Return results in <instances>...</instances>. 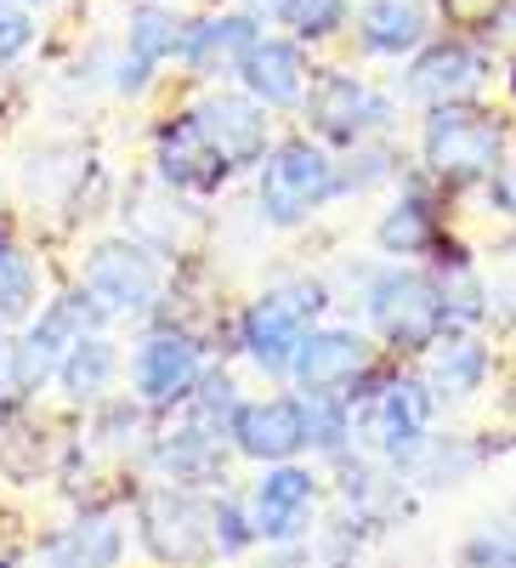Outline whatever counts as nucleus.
<instances>
[{"label": "nucleus", "instance_id": "nucleus-7", "mask_svg": "<svg viewBox=\"0 0 516 568\" xmlns=\"http://www.w3.org/2000/svg\"><path fill=\"white\" fill-rule=\"evenodd\" d=\"M301 120L318 142H330V149H358L369 136H392L398 103L386 91H374L369 80L347 74V69H312Z\"/></svg>", "mask_w": 516, "mask_h": 568}, {"label": "nucleus", "instance_id": "nucleus-19", "mask_svg": "<svg viewBox=\"0 0 516 568\" xmlns=\"http://www.w3.org/2000/svg\"><path fill=\"white\" fill-rule=\"evenodd\" d=\"M239 80L256 103H267L272 114H285V109H301L307 103V85H312V63H307V40H296V34H267L261 29V40L245 52V63H239Z\"/></svg>", "mask_w": 516, "mask_h": 568}, {"label": "nucleus", "instance_id": "nucleus-30", "mask_svg": "<svg viewBox=\"0 0 516 568\" xmlns=\"http://www.w3.org/2000/svg\"><path fill=\"white\" fill-rule=\"evenodd\" d=\"M403 176V154L392 149L386 136H369L358 149L341 154V200H358V194H374V187H386Z\"/></svg>", "mask_w": 516, "mask_h": 568}, {"label": "nucleus", "instance_id": "nucleus-5", "mask_svg": "<svg viewBox=\"0 0 516 568\" xmlns=\"http://www.w3.org/2000/svg\"><path fill=\"white\" fill-rule=\"evenodd\" d=\"M136 540L148 546V557L159 568H210L221 557L205 489L165 484V478L136 489Z\"/></svg>", "mask_w": 516, "mask_h": 568}, {"label": "nucleus", "instance_id": "nucleus-2", "mask_svg": "<svg viewBox=\"0 0 516 568\" xmlns=\"http://www.w3.org/2000/svg\"><path fill=\"white\" fill-rule=\"evenodd\" d=\"M363 318L369 336L381 342L392 358L414 364L426 358L448 336V307H443V284L426 262H386L363 278Z\"/></svg>", "mask_w": 516, "mask_h": 568}, {"label": "nucleus", "instance_id": "nucleus-14", "mask_svg": "<svg viewBox=\"0 0 516 568\" xmlns=\"http://www.w3.org/2000/svg\"><path fill=\"white\" fill-rule=\"evenodd\" d=\"M154 176L165 187H176V194H187V200H210L239 171L216 154V142L205 136L194 109H182V114H165L154 125Z\"/></svg>", "mask_w": 516, "mask_h": 568}, {"label": "nucleus", "instance_id": "nucleus-33", "mask_svg": "<svg viewBox=\"0 0 516 568\" xmlns=\"http://www.w3.org/2000/svg\"><path fill=\"white\" fill-rule=\"evenodd\" d=\"M58 353L52 347H40L29 329L23 336H12V358H7V393H18L23 404H34L45 387H58Z\"/></svg>", "mask_w": 516, "mask_h": 568}, {"label": "nucleus", "instance_id": "nucleus-35", "mask_svg": "<svg viewBox=\"0 0 516 568\" xmlns=\"http://www.w3.org/2000/svg\"><path fill=\"white\" fill-rule=\"evenodd\" d=\"M369 529H374L369 517H358L352 506H341L330 524L312 535V540H318V562H323V568H352L358 551H363V540H369Z\"/></svg>", "mask_w": 516, "mask_h": 568}, {"label": "nucleus", "instance_id": "nucleus-9", "mask_svg": "<svg viewBox=\"0 0 516 568\" xmlns=\"http://www.w3.org/2000/svg\"><path fill=\"white\" fill-rule=\"evenodd\" d=\"M80 278L91 284L114 318H143L154 313V302L165 296V267H159V251L136 233H114V240H97L85 251V267Z\"/></svg>", "mask_w": 516, "mask_h": 568}, {"label": "nucleus", "instance_id": "nucleus-25", "mask_svg": "<svg viewBox=\"0 0 516 568\" xmlns=\"http://www.w3.org/2000/svg\"><path fill=\"white\" fill-rule=\"evenodd\" d=\"M125 52L154 63V69L182 63V52H187V18L176 7H159V0H136L131 18H125Z\"/></svg>", "mask_w": 516, "mask_h": 568}, {"label": "nucleus", "instance_id": "nucleus-1", "mask_svg": "<svg viewBox=\"0 0 516 568\" xmlns=\"http://www.w3.org/2000/svg\"><path fill=\"white\" fill-rule=\"evenodd\" d=\"M516 142L510 114L477 103H443L426 109L420 120V171H426L443 194H465V187H488V176L505 165Z\"/></svg>", "mask_w": 516, "mask_h": 568}, {"label": "nucleus", "instance_id": "nucleus-23", "mask_svg": "<svg viewBox=\"0 0 516 568\" xmlns=\"http://www.w3.org/2000/svg\"><path fill=\"white\" fill-rule=\"evenodd\" d=\"M109 324H114V313L91 296V284L80 278V284H63L52 302H40V313H34L23 329H29L40 347H52V353L63 358L69 347H80L85 336H97V329H109Z\"/></svg>", "mask_w": 516, "mask_h": 568}, {"label": "nucleus", "instance_id": "nucleus-29", "mask_svg": "<svg viewBox=\"0 0 516 568\" xmlns=\"http://www.w3.org/2000/svg\"><path fill=\"white\" fill-rule=\"evenodd\" d=\"M239 404H245V393H239V382H233V369L210 364L205 382L194 387V398L182 404V415L194 426H205V433H216V438H233V415H239Z\"/></svg>", "mask_w": 516, "mask_h": 568}, {"label": "nucleus", "instance_id": "nucleus-17", "mask_svg": "<svg viewBox=\"0 0 516 568\" xmlns=\"http://www.w3.org/2000/svg\"><path fill=\"white\" fill-rule=\"evenodd\" d=\"M414 369H420V382H426L437 415L465 409L472 398H483L488 375H494V342L483 329H448L426 358H414Z\"/></svg>", "mask_w": 516, "mask_h": 568}, {"label": "nucleus", "instance_id": "nucleus-4", "mask_svg": "<svg viewBox=\"0 0 516 568\" xmlns=\"http://www.w3.org/2000/svg\"><path fill=\"white\" fill-rule=\"evenodd\" d=\"M341 200V160L330 142H318L312 131L278 136L272 154L256 171V205L267 227H301L318 211H330Z\"/></svg>", "mask_w": 516, "mask_h": 568}, {"label": "nucleus", "instance_id": "nucleus-16", "mask_svg": "<svg viewBox=\"0 0 516 568\" xmlns=\"http://www.w3.org/2000/svg\"><path fill=\"white\" fill-rule=\"evenodd\" d=\"M233 449L256 466L272 460H301L312 449L307 438V398L301 393H272V398H245L233 415Z\"/></svg>", "mask_w": 516, "mask_h": 568}, {"label": "nucleus", "instance_id": "nucleus-40", "mask_svg": "<svg viewBox=\"0 0 516 568\" xmlns=\"http://www.w3.org/2000/svg\"><path fill=\"white\" fill-rule=\"evenodd\" d=\"M154 63H143V58H120V69H114V91H120V98H148V85H154Z\"/></svg>", "mask_w": 516, "mask_h": 568}, {"label": "nucleus", "instance_id": "nucleus-28", "mask_svg": "<svg viewBox=\"0 0 516 568\" xmlns=\"http://www.w3.org/2000/svg\"><path fill=\"white\" fill-rule=\"evenodd\" d=\"M307 438L318 460H336L347 449H358V409L341 393H312L307 398Z\"/></svg>", "mask_w": 516, "mask_h": 568}, {"label": "nucleus", "instance_id": "nucleus-20", "mask_svg": "<svg viewBox=\"0 0 516 568\" xmlns=\"http://www.w3.org/2000/svg\"><path fill=\"white\" fill-rule=\"evenodd\" d=\"M432 34H437L432 0H363V7L352 12V40H358L363 58L409 63Z\"/></svg>", "mask_w": 516, "mask_h": 568}, {"label": "nucleus", "instance_id": "nucleus-27", "mask_svg": "<svg viewBox=\"0 0 516 568\" xmlns=\"http://www.w3.org/2000/svg\"><path fill=\"white\" fill-rule=\"evenodd\" d=\"M40 307V262L18 233H0V318L12 329L29 324Z\"/></svg>", "mask_w": 516, "mask_h": 568}, {"label": "nucleus", "instance_id": "nucleus-15", "mask_svg": "<svg viewBox=\"0 0 516 568\" xmlns=\"http://www.w3.org/2000/svg\"><path fill=\"white\" fill-rule=\"evenodd\" d=\"M443 200L448 194L426 171H409L403 176V194L381 211V222H374V251H381L386 262H426L448 240Z\"/></svg>", "mask_w": 516, "mask_h": 568}, {"label": "nucleus", "instance_id": "nucleus-43", "mask_svg": "<svg viewBox=\"0 0 516 568\" xmlns=\"http://www.w3.org/2000/svg\"><path fill=\"white\" fill-rule=\"evenodd\" d=\"M443 7H448V0H443Z\"/></svg>", "mask_w": 516, "mask_h": 568}, {"label": "nucleus", "instance_id": "nucleus-31", "mask_svg": "<svg viewBox=\"0 0 516 568\" xmlns=\"http://www.w3.org/2000/svg\"><path fill=\"white\" fill-rule=\"evenodd\" d=\"M154 409L143 404V398H131V393H120V398H103L97 409H91V438L97 444H109V449H148L143 438H154Z\"/></svg>", "mask_w": 516, "mask_h": 568}, {"label": "nucleus", "instance_id": "nucleus-10", "mask_svg": "<svg viewBox=\"0 0 516 568\" xmlns=\"http://www.w3.org/2000/svg\"><path fill=\"white\" fill-rule=\"evenodd\" d=\"M494 80V52L472 34H432L403 69V98L420 109L443 103H477Z\"/></svg>", "mask_w": 516, "mask_h": 568}, {"label": "nucleus", "instance_id": "nucleus-13", "mask_svg": "<svg viewBox=\"0 0 516 568\" xmlns=\"http://www.w3.org/2000/svg\"><path fill=\"white\" fill-rule=\"evenodd\" d=\"M381 358H386V347L374 342L369 329H358V324H312L296 364H290V387L301 398H312V393H341L347 398L358 375H369Z\"/></svg>", "mask_w": 516, "mask_h": 568}, {"label": "nucleus", "instance_id": "nucleus-21", "mask_svg": "<svg viewBox=\"0 0 516 568\" xmlns=\"http://www.w3.org/2000/svg\"><path fill=\"white\" fill-rule=\"evenodd\" d=\"M261 40V18L256 12H205L187 23V52H182V69L194 80H233L245 63V52Z\"/></svg>", "mask_w": 516, "mask_h": 568}, {"label": "nucleus", "instance_id": "nucleus-37", "mask_svg": "<svg viewBox=\"0 0 516 568\" xmlns=\"http://www.w3.org/2000/svg\"><path fill=\"white\" fill-rule=\"evenodd\" d=\"M40 23H34V7H18V0H0V69L18 63L29 45H34Z\"/></svg>", "mask_w": 516, "mask_h": 568}, {"label": "nucleus", "instance_id": "nucleus-38", "mask_svg": "<svg viewBox=\"0 0 516 568\" xmlns=\"http://www.w3.org/2000/svg\"><path fill=\"white\" fill-rule=\"evenodd\" d=\"M477 34L488 52H510L516 45V0H488V12L477 18Z\"/></svg>", "mask_w": 516, "mask_h": 568}, {"label": "nucleus", "instance_id": "nucleus-18", "mask_svg": "<svg viewBox=\"0 0 516 568\" xmlns=\"http://www.w3.org/2000/svg\"><path fill=\"white\" fill-rule=\"evenodd\" d=\"M239 455L233 438H216L194 420H176V426H154V438L143 449V460L159 471L165 484H187V489H210V484H227V460Z\"/></svg>", "mask_w": 516, "mask_h": 568}, {"label": "nucleus", "instance_id": "nucleus-36", "mask_svg": "<svg viewBox=\"0 0 516 568\" xmlns=\"http://www.w3.org/2000/svg\"><path fill=\"white\" fill-rule=\"evenodd\" d=\"M454 568H516V524H483L460 540Z\"/></svg>", "mask_w": 516, "mask_h": 568}, {"label": "nucleus", "instance_id": "nucleus-6", "mask_svg": "<svg viewBox=\"0 0 516 568\" xmlns=\"http://www.w3.org/2000/svg\"><path fill=\"white\" fill-rule=\"evenodd\" d=\"M352 409H358V449L398 466V471L420 455V444L432 438V420H437L426 382H420V369H409V364H398L392 382Z\"/></svg>", "mask_w": 516, "mask_h": 568}, {"label": "nucleus", "instance_id": "nucleus-26", "mask_svg": "<svg viewBox=\"0 0 516 568\" xmlns=\"http://www.w3.org/2000/svg\"><path fill=\"white\" fill-rule=\"evenodd\" d=\"M483 471V449L472 438H426L420 455L403 466V478L414 489H460Z\"/></svg>", "mask_w": 516, "mask_h": 568}, {"label": "nucleus", "instance_id": "nucleus-32", "mask_svg": "<svg viewBox=\"0 0 516 568\" xmlns=\"http://www.w3.org/2000/svg\"><path fill=\"white\" fill-rule=\"evenodd\" d=\"M272 23L290 29L307 45H323V40H336L341 29H352V0H278Z\"/></svg>", "mask_w": 516, "mask_h": 568}, {"label": "nucleus", "instance_id": "nucleus-39", "mask_svg": "<svg viewBox=\"0 0 516 568\" xmlns=\"http://www.w3.org/2000/svg\"><path fill=\"white\" fill-rule=\"evenodd\" d=\"M483 200H488V211L494 216H505L510 227H516V142H510V154H505V165L488 176V187H483Z\"/></svg>", "mask_w": 516, "mask_h": 568}, {"label": "nucleus", "instance_id": "nucleus-11", "mask_svg": "<svg viewBox=\"0 0 516 568\" xmlns=\"http://www.w3.org/2000/svg\"><path fill=\"white\" fill-rule=\"evenodd\" d=\"M250 517L261 546H312L318 535V506H323V478L307 460H272L250 484Z\"/></svg>", "mask_w": 516, "mask_h": 568}, {"label": "nucleus", "instance_id": "nucleus-8", "mask_svg": "<svg viewBox=\"0 0 516 568\" xmlns=\"http://www.w3.org/2000/svg\"><path fill=\"white\" fill-rule=\"evenodd\" d=\"M210 369V347L194 336V329H148L143 342L131 347V364H125V382H131V398H143L154 415H176L194 387L205 382Z\"/></svg>", "mask_w": 516, "mask_h": 568}, {"label": "nucleus", "instance_id": "nucleus-22", "mask_svg": "<svg viewBox=\"0 0 516 568\" xmlns=\"http://www.w3.org/2000/svg\"><path fill=\"white\" fill-rule=\"evenodd\" d=\"M125 529L109 511H80L74 524L34 540V568H120Z\"/></svg>", "mask_w": 516, "mask_h": 568}, {"label": "nucleus", "instance_id": "nucleus-3", "mask_svg": "<svg viewBox=\"0 0 516 568\" xmlns=\"http://www.w3.org/2000/svg\"><path fill=\"white\" fill-rule=\"evenodd\" d=\"M330 307H336V296L318 273H296L285 284H267V291L256 302H245L239 318H233V347H239L267 382H290V364L307 342V329L323 324Z\"/></svg>", "mask_w": 516, "mask_h": 568}, {"label": "nucleus", "instance_id": "nucleus-42", "mask_svg": "<svg viewBox=\"0 0 516 568\" xmlns=\"http://www.w3.org/2000/svg\"><path fill=\"white\" fill-rule=\"evenodd\" d=\"M18 7H52V0H18Z\"/></svg>", "mask_w": 516, "mask_h": 568}, {"label": "nucleus", "instance_id": "nucleus-34", "mask_svg": "<svg viewBox=\"0 0 516 568\" xmlns=\"http://www.w3.org/2000/svg\"><path fill=\"white\" fill-rule=\"evenodd\" d=\"M210 529H216V551H221V562H233V557H245V551H256L261 546V535H256V517H250V500L245 495H210Z\"/></svg>", "mask_w": 516, "mask_h": 568}, {"label": "nucleus", "instance_id": "nucleus-41", "mask_svg": "<svg viewBox=\"0 0 516 568\" xmlns=\"http://www.w3.org/2000/svg\"><path fill=\"white\" fill-rule=\"evenodd\" d=\"M7 358H12V324L0 318V393H7Z\"/></svg>", "mask_w": 516, "mask_h": 568}, {"label": "nucleus", "instance_id": "nucleus-24", "mask_svg": "<svg viewBox=\"0 0 516 568\" xmlns=\"http://www.w3.org/2000/svg\"><path fill=\"white\" fill-rule=\"evenodd\" d=\"M120 369H125L120 342L109 336V329H97V336H85L80 347L63 353V364H58V393H63L69 409H97L103 398H114Z\"/></svg>", "mask_w": 516, "mask_h": 568}, {"label": "nucleus", "instance_id": "nucleus-12", "mask_svg": "<svg viewBox=\"0 0 516 568\" xmlns=\"http://www.w3.org/2000/svg\"><path fill=\"white\" fill-rule=\"evenodd\" d=\"M187 109H194V120L205 125V136L216 142V154L233 165V171H261V160L272 154V109L267 103H256L250 98V91L245 85H210V91H199V98L194 103H187Z\"/></svg>", "mask_w": 516, "mask_h": 568}]
</instances>
